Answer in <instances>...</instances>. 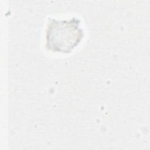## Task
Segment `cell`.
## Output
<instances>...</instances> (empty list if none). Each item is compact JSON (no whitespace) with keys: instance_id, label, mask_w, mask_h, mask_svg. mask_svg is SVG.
<instances>
[{"instance_id":"cell-1","label":"cell","mask_w":150,"mask_h":150,"mask_svg":"<svg viewBox=\"0 0 150 150\" xmlns=\"http://www.w3.org/2000/svg\"><path fill=\"white\" fill-rule=\"evenodd\" d=\"M80 23L76 17L68 20L49 19L45 32L46 49L53 52H71L83 37Z\"/></svg>"}]
</instances>
